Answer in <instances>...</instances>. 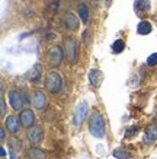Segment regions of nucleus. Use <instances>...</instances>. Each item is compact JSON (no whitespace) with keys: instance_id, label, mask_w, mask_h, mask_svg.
<instances>
[{"instance_id":"f257e3e1","label":"nucleus","mask_w":157,"mask_h":159,"mask_svg":"<svg viewBox=\"0 0 157 159\" xmlns=\"http://www.w3.org/2000/svg\"><path fill=\"white\" fill-rule=\"evenodd\" d=\"M89 130L93 137H103L105 136V121L100 112H93L89 120Z\"/></svg>"},{"instance_id":"f03ea898","label":"nucleus","mask_w":157,"mask_h":159,"mask_svg":"<svg viewBox=\"0 0 157 159\" xmlns=\"http://www.w3.org/2000/svg\"><path fill=\"white\" fill-rule=\"evenodd\" d=\"M61 86H63V79L60 76V73L55 72V70H51L45 77V88L51 93H57V92H60Z\"/></svg>"},{"instance_id":"7ed1b4c3","label":"nucleus","mask_w":157,"mask_h":159,"mask_svg":"<svg viewBox=\"0 0 157 159\" xmlns=\"http://www.w3.org/2000/svg\"><path fill=\"white\" fill-rule=\"evenodd\" d=\"M63 57H64V51L61 50V47H51L48 50V54H47V60L50 63V66L52 67H57L60 66L63 61Z\"/></svg>"},{"instance_id":"20e7f679","label":"nucleus","mask_w":157,"mask_h":159,"mask_svg":"<svg viewBox=\"0 0 157 159\" xmlns=\"http://www.w3.org/2000/svg\"><path fill=\"white\" fill-rule=\"evenodd\" d=\"M64 54L70 61H76L77 58V43L73 38H64Z\"/></svg>"},{"instance_id":"39448f33","label":"nucleus","mask_w":157,"mask_h":159,"mask_svg":"<svg viewBox=\"0 0 157 159\" xmlns=\"http://www.w3.org/2000/svg\"><path fill=\"white\" fill-rule=\"evenodd\" d=\"M9 104L13 110H20L25 104V98L19 91H9Z\"/></svg>"},{"instance_id":"423d86ee","label":"nucleus","mask_w":157,"mask_h":159,"mask_svg":"<svg viewBox=\"0 0 157 159\" xmlns=\"http://www.w3.org/2000/svg\"><path fill=\"white\" fill-rule=\"evenodd\" d=\"M19 120L25 129H31L33 125V123H35V114H33V111L31 108L22 110V112H20V116H19Z\"/></svg>"},{"instance_id":"0eeeda50","label":"nucleus","mask_w":157,"mask_h":159,"mask_svg":"<svg viewBox=\"0 0 157 159\" xmlns=\"http://www.w3.org/2000/svg\"><path fill=\"white\" fill-rule=\"evenodd\" d=\"M87 117V104L86 102H80L76 108V112H74V124L80 125L85 118Z\"/></svg>"},{"instance_id":"6e6552de","label":"nucleus","mask_w":157,"mask_h":159,"mask_svg":"<svg viewBox=\"0 0 157 159\" xmlns=\"http://www.w3.org/2000/svg\"><path fill=\"white\" fill-rule=\"evenodd\" d=\"M42 136H44V133L41 127H31V130H28L26 137H28V140L31 143L38 145V143H41V140H42Z\"/></svg>"},{"instance_id":"1a4fd4ad","label":"nucleus","mask_w":157,"mask_h":159,"mask_svg":"<svg viewBox=\"0 0 157 159\" xmlns=\"http://www.w3.org/2000/svg\"><path fill=\"white\" fill-rule=\"evenodd\" d=\"M5 125L12 134H18V133H19V120H18L15 116H7L6 117Z\"/></svg>"},{"instance_id":"9d476101","label":"nucleus","mask_w":157,"mask_h":159,"mask_svg":"<svg viewBox=\"0 0 157 159\" xmlns=\"http://www.w3.org/2000/svg\"><path fill=\"white\" fill-rule=\"evenodd\" d=\"M33 105L37 110H44L45 105H47V97H45V93L41 91H37L33 93Z\"/></svg>"},{"instance_id":"9b49d317","label":"nucleus","mask_w":157,"mask_h":159,"mask_svg":"<svg viewBox=\"0 0 157 159\" xmlns=\"http://www.w3.org/2000/svg\"><path fill=\"white\" fill-rule=\"evenodd\" d=\"M134 9L137 15H144L150 10V0H135L134 3Z\"/></svg>"},{"instance_id":"f8f14e48","label":"nucleus","mask_w":157,"mask_h":159,"mask_svg":"<svg viewBox=\"0 0 157 159\" xmlns=\"http://www.w3.org/2000/svg\"><path fill=\"white\" fill-rule=\"evenodd\" d=\"M102 73L99 70H96V69H92L90 72H89V82L93 88H98L100 86V83H102Z\"/></svg>"},{"instance_id":"ddd939ff","label":"nucleus","mask_w":157,"mask_h":159,"mask_svg":"<svg viewBox=\"0 0 157 159\" xmlns=\"http://www.w3.org/2000/svg\"><path fill=\"white\" fill-rule=\"evenodd\" d=\"M41 70H42L41 64H35V66L31 69V72H29V75H28L29 80L33 83H38L39 80H41Z\"/></svg>"},{"instance_id":"4468645a","label":"nucleus","mask_w":157,"mask_h":159,"mask_svg":"<svg viewBox=\"0 0 157 159\" xmlns=\"http://www.w3.org/2000/svg\"><path fill=\"white\" fill-rule=\"evenodd\" d=\"M156 139H157V125L156 124H151L147 130H146L144 142H146V143H153Z\"/></svg>"},{"instance_id":"2eb2a0df","label":"nucleus","mask_w":157,"mask_h":159,"mask_svg":"<svg viewBox=\"0 0 157 159\" xmlns=\"http://www.w3.org/2000/svg\"><path fill=\"white\" fill-rule=\"evenodd\" d=\"M64 24L68 29H77L79 28V20L73 13H67L64 16Z\"/></svg>"},{"instance_id":"dca6fc26","label":"nucleus","mask_w":157,"mask_h":159,"mask_svg":"<svg viewBox=\"0 0 157 159\" xmlns=\"http://www.w3.org/2000/svg\"><path fill=\"white\" fill-rule=\"evenodd\" d=\"M151 29H153V26H151V24H150L148 20H141V22L138 24V26H137V32L140 35H147V34L151 32Z\"/></svg>"},{"instance_id":"f3484780","label":"nucleus","mask_w":157,"mask_h":159,"mask_svg":"<svg viewBox=\"0 0 157 159\" xmlns=\"http://www.w3.org/2000/svg\"><path fill=\"white\" fill-rule=\"evenodd\" d=\"M77 13L80 16V19L83 24H87L89 22V9H87V6L86 5H80L77 7Z\"/></svg>"},{"instance_id":"a211bd4d","label":"nucleus","mask_w":157,"mask_h":159,"mask_svg":"<svg viewBox=\"0 0 157 159\" xmlns=\"http://www.w3.org/2000/svg\"><path fill=\"white\" fill-rule=\"evenodd\" d=\"M28 156L31 159H45L47 158L45 153H44L41 149H38V148H31V149L28 150Z\"/></svg>"},{"instance_id":"6ab92c4d","label":"nucleus","mask_w":157,"mask_h":159,"mask_svg":"<svg viewBox=\"0 0 157 159\" xmlns=\"http://www.w3.org/2000/svg\"><path fill=\"white\" fill-rule=\"evenodd\" d=\"M124 48H125V43L122 39H116V41L112 44V51H114L115 54H119L121 51H124Z\"/></svg>"},{"instance_id":"aec40b11","label":"nucleus","mask_w":157,"mask_h":159,"mask_svg":"<svg viewBox=\"0 0 157 159\" xmlns=\"http://www.w3.org/2000/svg\"><path fill=\"white\" fill-rule=\"evenodd\" d=\"M114 156L115 158H118V159H129V152L128 150H125V149H115L114 150Z\"/></svg>"},{"instance_id":"412c9836","label":"nucleus","mask_w":157,"mask_h":159,"mask_svg":"<svg viewBox=\"0 0 157 159\" xmlns=\"http://www.w3.org/2000/svg\"><path fill=\"white\" fill-rule=\"evenodd\" d=\"M147 64H148V66H156V64H157V53H153V54H150V56H148Z\"/></svg>"},{"instance_id":"4be33fe9","label":"nucleus","mask_w":157,"mask_h":159,"mask_svg":"<svg viewBox=\"0 0 157 159\" xmlns=\"http://www.w3.org/2000/svg\"><path fill=\"white\" fill-rule=\"evenodd\" d=\"M20 140H16V139H12L9 142V145L13 148V152H16V150H19L20 149V143H19Z\"/></svg>"},{"instance_id":"5701e85b","label":"nucleus","mask_w":157,"mask_h":159,"mask_svg":"<svg viewBox=\"0 0 157 159\" xmlns=\"http://www.w3.org/2000/svg\"><path fill=\"white\" fill-rule=\"evenodd\" d=\"M137 131H138L137 127H131V129H128V131L125 133V137H131L133 134H137Z\"/></svg>"},{"instance_id":"b1692460","label":"nucleus","mask_w":157,"mask_h":159,"mask_svg":"<svg viewBox=\"0 0 157 159\" xmlns=\"http://www.w3.org/2000/svg\"><path fill=\"white\" fill-rule=\"evenodd\" d=\"M0 105H2V117H5V114H6V104H5V101H3V98L0 99Z\"/></svg>"},{"instance_id":"393cba45","label":"nucleus","mask_w":157,"mask_h":159,"mask_svg":"<svg viewBox=\"0 0 157 159\" xmlns=\"http://www.w3.org/2000/svg\"><path fill=\"white\" fill-rule=\"evenodd\" d=\"M0 156H2V158H5V156H6V150H5V148H0Z\"/></svg>"},{"instance_id":"a878e982","label":"nucleus","mask_w":157,"mask_h":159,"mask_svg":"<svg viewBox=\"0 0 157 159\" xmlns=\"http://www.w3.org/2000/svg\"><path fill=\"white\" fill-rule=\"evenodd\" d=\"M0 139H2V142L5 140V130L2 129V131H0Z\"/></svg>"}]
</instances>
